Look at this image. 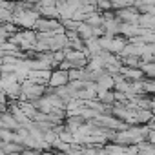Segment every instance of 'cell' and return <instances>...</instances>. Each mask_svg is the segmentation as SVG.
Wrapping results in <instances>:
<instances>
[{
	"instance_id": "1",
	"label": "cell",
	"mask_w": 155,
	"mask_h": 155,
	"mask_svg": "<svg viewBox=\"0 0 155 155\" xmlns=\"http://www.w3.org/2000/svg\"><path fill=\"white\" fill-rule=\"evenodd\" d=\"M69 82V77H68V71L64 69H51V77H49V82H48V88L49 90H57V88H62Z\"/></svg>"
},
{
	"instance_id": "2",
	"label": "cell",
	"mask_w": 155,
	"mask_h": 155,
	"mask_svg": "<svg viewBox=\"0 0 155 155\" xmlns=\"http://www.w3.org/2000/svg\"><path fill=\"white\" fill-rule=\"evenodd\" d=\"M110 2H111V4H113V2H115V0H110Z\"/></svg>"
}]
</instances>
